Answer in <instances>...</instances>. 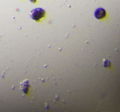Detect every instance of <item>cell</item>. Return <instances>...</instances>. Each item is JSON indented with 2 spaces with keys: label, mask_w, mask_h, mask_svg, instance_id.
I'll return each mask as SVG.
<instances>
[{
  "label": "cell",
  "mask_w": 120,
  "mask_h": 112,
  "mask_svg": "<svg viewBox=\"0 0 120 112\" xmlns=\"http://www.w3.org/2000/svg\"><path fill=\"white\" fill-rule=\"evenodd\" d=\"M46 11L41 8H37L33 9L30 12V16L33 20L35 21H39L41 19L45 16Z\"/></svg>",
  "instance_id": "cell-1"
},
{
  "label": "cell",
  "mask_w": 120,
  "mask_h": 112,
  "mask_svg": "<svg viewBox=\"0 0 120 112\" xmlns=\"http://www.w3.org/2000/svg\"><path fill=\"white\" fill-rule=\"evenodd\" d=\"M106 10L103 8H98L95 10L94 16L97 19L100 20L104 18L106 16Z\"/></svg>",
  "instance_id": "cell-2"
},
{
  "label": "cell",
  "mask_w": 120,
  "mask_h": 112,
  "mask_svg": "<svg viewBox=\"0 0 120 112\" xmlns=\"http://www.w3.org/2000/svg\"><path fill=\"white\" fill-rule=\"evenodd\" d=\"M29 1H30L31 2H32V3H36V0H29Z\"/></svg>",
  "instance_id": "cell-3"
}]
</instances>
